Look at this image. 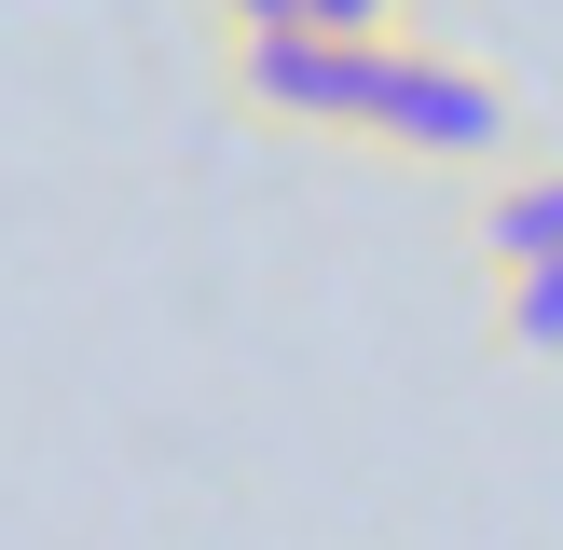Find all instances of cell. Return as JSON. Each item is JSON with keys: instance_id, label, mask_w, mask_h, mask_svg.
<instances>
[{"instance_id": "6da1fadb", "label": "cell", "mask_w": 563, "mask_h": 550, "mask_svg": "<svg viewBox=\"0 0 563 550\" xmlns=\"http://www.w3.org/2000/svg\"><path fill=\"white\" fill-rule=\"evenodd\" d=\"M357 138H385V152H412V165H495L522 138V110H509V82L467 69V55L385 42V82H372V124Z\"/></svg>"}, {"instance_id": "7a4b0ae2", "label": "cell", "mask_w": 563, "mask_h": 550, "mask_svg": "<svg viewBox=\"0 0 563 550\" xmlns=\"http://www.w3.org/2000/svg\"><path fill=\"white\" fill-rule=\"evenodd\" d=\"M372 82H385V42H330V28H262V42H234V97L262 110V124L357 138L372 124Z\"/></svg>"}, {"instance_id": "3957f363", "label": "cell", "mask_w": 563, "mask_h": 550, "mask_svg": "<svg viewBox=\"0 0 563 550\" xmlns=\"http://www.w3.org/2000/svg\"><path fill=\"white\" fill-rule=\"evenodd\" d=\"M467 248H482V275L563 262V165H522V179H495V193H482V220H467Z\"/></svg>"}, {"instance_id": "277c9868", "label": "cell", "mask_w": 563, "mask_h": 550, "mask_svg": "<svg viewBox=\"0 0 563 550\" xmlns=\"http://www.w3.org/2000/svg\"><path fill=\"white\" fill-rule=\"evenodd\" d=\"M495 344H509V358H563V262L495 275Z\"/></svg>"}, {"instance_id": "5b68a950", "label": "cell", "mask_w": 563, "mask_h": 550, "mask_svg": "<svg viewBox=\"0 0 563 550\" xmlns=\"http://www.w3.org/2000/svg\"><path fill=\"white\" fill-rule=\"evenodd\" d=\"M220 42H262V28H317V0H207Z\"/></svg>"}, {"instance_id": "8992f818", "label": "cell", "mask_w": 563, "mask_h": 550, "mask_svg": "<svg viewBox=\"0 0 563 550\" xmlns=\"http://www.w3.org/2000/svg\"><path fill=\"white\" fill-rule=\"evenodd\" d=\"M330 42H399V0H317Z\"/></svg>"}]
</instances>
